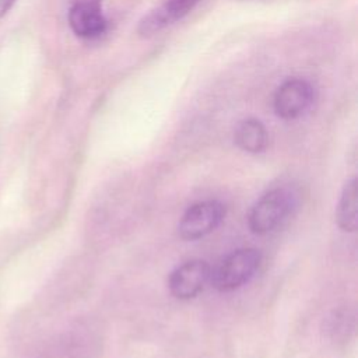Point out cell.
Returning <instances> with one entry per match:
<instances>
[{
	"instance_id": "cell-1",
	"label": "cell",
	"mask_w": 358,
	"mask_h": 358,
	"mask_svg": "<svg viewBox=\"0 0 358 358\" xmlns=\"http://www.w3.org/2000/svg\"><path fill=\"white\" fill-rule=\"evenodd\" d=\"M296 194L292 189L281 186L268 190L252 207L248 224L253 234L266 235L278 228L295 210Z\"/></svg>"
},
{
	"instance_id": "cell-2",
	"label": "cell",
	"mask_w": 358,
	"mask_h": 358,
	"mask_svg": "<svg viewBox=\"0 0 358 358\" xmlns=\"http://www.w3.org/2000/svg\"><path fill=\"white\" fill-rule=\"evenodd\" d=\"M260 253L256 249L245 248L229 253L215 270H211L210 282L218 291H234L246 284L257 271Z\"/></svg>"
},
{
	"instance_id": "cell-3",
	"label": "cell",
	"mask_w": 358,
	"mask_h": 358,
	"mask_svg": "<svg viewBox=\"0 0 358 358\" xmlns=\"http://www.w3.org/2000/svg\"><path fill=\"white\" fill-rule=\"evenodd\" d=\"M225 217V206L217 200H204L190 206L182 215L178 231L186 241L200 239L213 232Z\"/></svg>"
},
{
	"instance_id": "cell-4",
	"label": "cell",
	"mask_w": 358,
	"mask_h": 358,
	"mask_svg": "<svg viewBox=\"0 0 358 358\" xmlns=\"http://www.w3.org/2000/svg\"><path fill=\"white\" fill-rule=\"evenodd\" d=\"M315 101L312 84L303 78L284 81L274 94L273 106L278 117L292 120L306 113Z\"/></svg>"
},
{
	"instance_id": "cell-5",
	"label": "cell",
	"mask_w": 358,
	"mask_h": 358,
	"mask_svg": "<svg viewBox=\"0 0 358 358\" xmlns=\"http://www.w3.org/2000/svg\"><path fill=\"white\" fill-rule=\"evenodd\" d=\"M211 267L207 262L194 259L178 266L169 275L168 287L178 299H192L197 296L210 282Z\"/></svg>"
},
{
	"instance_id": "cell-6",
	"label": "cell",
	"mask_w": 358,
	"mask_h": 358,
	"mask_svg": "<svg viewBox=\"0 0 358 358\" xmlns=\"http://www.w3.org/2000/svg\"><path fill=\"white\" fill-rule=\"evenodd\" d=\"M71 31L84 39H95L105 34L106 18L102 13V0H73L69 10Z\"/></svg>"
},
{
	"instance_id": "cell-7",
	"label": "cell",
	"mask_w": 358,
	"mask_h": 358,
	"mask_svg": "<svg viewBox=\"0 0 358 358\" xmlns=\"http://www.w3.org/2000/svg\"><path fill=\"white\" fill-rule=\"evenodd\" d=\"M199 1L200 0H165L140 20L137 27L138 34L150 36L162 31L186 17Z\"/></svg>"
},
{
	"instance_id": "cell-8",
	"label": "cell",
	"mask_w": 358,
	"mask_h": 358,
	"mask_svg": "<svg viewBox=\"0 0 358 358\" xmlns=\"http://www.w3.org/2000/svg\"><path fill=\"white\" fill-rule=\"evenodd\" d=\"M235 144L250 154L263 152L268 144V134L264 124L257 119H245L235 129Z\"/></svg>"
},
{
	"instance_id": "cell-9",
	"label": "cell",
	"mask_w": 358,
	"mask_h": 358,
	"mask_svg": "<svg viewBox=\"0 0 358 358\" xmlns=\"http://www.w3.org/2000/svg\"><path fill=\"white\" fill-rule=\"evenodd\" d=\"M337 224L341 229L354 232L358 225V185L352 178L345 182L336 213Z\"/></svg>"
},
{
	"instance_id": "cell-10",
	"label": "cell",
	"mask_w": 358,
	"mask_h": 358,
	"mask_svg": "<svg viewBox=\"0 0 358 358\" xmlns=\"http://www.w3.org/2000/svg\"><path fill=\"white\" fill-rule=\"evenodd\" d=\"M17 0H0V20L13 8Z\"/></svg>"
}]
</instances>
